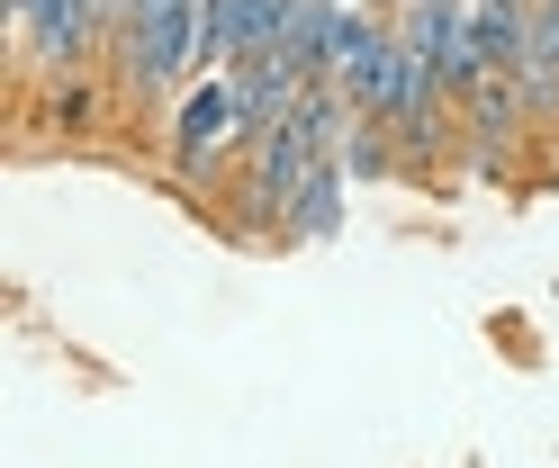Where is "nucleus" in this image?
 Instances as JSON below:
<instances>
[{"mask_svg": "<svg viewBox=\"0 0 559 468\" xmlns=\"http://www.w3.org/2000/svg\"><path fill=\"white\" fill-rule=\"evenodd\" d=\"M334 199H343V154H325V163L289 190V216H298L307 235H334Z\"/></svg>", "mask_w": 559, "mask_h": 468, "instance_id": "nucleus-5", "label": "nucleus"}, {"mask_svg": "<svg viewBox=\"0 0 559 468\" xmlns=\"http://www.w3.org/2000/svg\"><path fill=\"white\" fill-rule=\"evenodd\" d=\"M280 10H289V0H207V19H199V63H207V72H235L243 55L280 46Z\"/></svg>", "mask_w": 559, "mask_h": 468, "instance_id": "nucleus-3", "label": "nucleus"}, {"mask_svg": "<svg viewBox=\"0 0 559 468\" xmlns=\"http://www.w3.org/2000/svg\"><path fill=\"white\" fill-rule=\"evenodd\" d=\"M469 27H478L487 72H514V63H523V36H533V10H523V0H478Z\"/></svg>", "mask_w": 559, "mask_h": 468, "instance_id": "nucleus-4", "label": "nucleus"}, {"mask_svg": "<svg viewBox=\"0 0 559 468\" xmlns=\"http://www.w3.org/2000/svg\"><path fill=\"white\" fill-rule=\"evenodd\" d=\"M235 135H253V108H243L235 72H217V82H199L190 108H181V171H207L217 144H235Z\"/></svg>", "mask_w": 559, "mask_h": 468, "instance_id": "nucleus-2", "label": "nucleus"}, {"mask_svg": "<svg viewBox=\"0 0 559 468\" xmlns=\"http://www.w3.org/2000/svg\"><path fill=\"white\" fill-rule=\"evenodd\" d=\"M542 10H550V27H559V0H542Z\"/></svg>", "mask_w": 559, "mask_h": 468, "instance_id": "nucleus-6", "label": "nucleus"}, {"mask_svg": "<svg viewBox=\"0 0 559 468\" xmlns=\"http://www.w3.org/2000/svg\"><path fill=\"white\" fill-rule=\"evenodd\" d=\"M199 19H207V0H135V10H127V63H135V82H145V91H163V82H181V72H190Z\"/></svg>", "mask_w": 559, "mask_h": 468, "instance_id": "nucleus-1", "label": "nucleus"}]
</instances>
